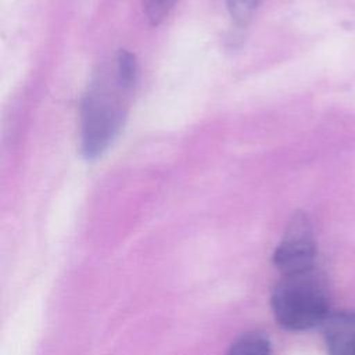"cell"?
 I'll return each instance as SVG.
<instances>
[{
	"mask_svg": "<svg viewBox=\"0 0 355 355\" xmlns=\"http://www.w3.org/2000/svg\"><path fill=\"white\" fill-rule=\"evenodd\" d=\"M270 306L276 322L290 331L322 326L331 313L326 283L316 269L282 276L272 291Z\"/></svg>",
	"mask_w": 355,
	"mask_h": 355,
	"instance_id": "1",
	"label": "cell"
},
{
	"mask_svg": "<svg viewBox=\"0 0 355 355\" xmlns=\"http://www.w3.org/2000/svg\"><path fill=\"white\" fill-rule=\"evenodd\" d=\"M125 93L116 80H94L83 97L80 108V153L92 161L98 158L121 130L126 116Z\"/></svg>",
	"mask_w": 355,
	"mask_h": 355,
	"instance_id": "2",
	"label": "cell"
},
{
	"mask_svg": "<svg viewBox=\"0 0 355 355\" xmlns=\"http://www.w3.org/2000/svg\"><path fill=\"white\" fill-rule=\"evenodd\" d=\"M315 261L316 243L312 225L304 212H297L273 252V265L282 276H287L315 269Z\"/></svg>",
	"mask_w": 355,
	"mask_h": 355,
	"instance_id": "3",
	"label": "cell"
},
{
	"mask_svg": "<svg viewBox=\"0 0 355 355\" xmlns=\"http://www.w3.org/2000/svg\"><path fill=\"white\" fill-rule=\"evenodd\" d=\"M322 330L327 355H355V311L331 312Z\"/></svg>",
	"mask_w": 355,
	"mask_h": 355,
	"instance_id": "4",
	"label": "cell"
},
{
	"mask_svg": "<svg viewBox=\"0 0 355 355\" xmlns=\"http://www.w3.org/2000/svg\"><path fill=\"white\" fill-rule=\"evenodd\" d=\"M226 355H272V344L262 331H248L230 344Z\"/></svg>",
	"mask_w": 355,
	"mask_h": 355,
	"instance_id": "5",
	"label": "cell"
},
{
	"mask_svg": "<svg viewBox=\"0 0 355 355\" xmlns=\"http://www.w3.org/2000/svg\"><path fill=\"white\" fill-rule=\"evenodd\" d=\"M114 75L123 89L129 92L133 89L137 79V62L130 51L121 50L118 53L115 60Z\"/></svg>",
	"mask_w": 355,
	"mask_h": 355,
	"instance_id": "6",
	"label": "cell"
},
{
	"mask_svg": "<svg viewBox=\"0 0 355 355\" xmlns=\"http://www.w3.org/2000/svg\"><path fill=\"white\" fill-rule=\"evenodd\" d=\"M261 1L262 0H226V4L234 22L245 25L257 11Z\"/></svg>",
	"mask_w": 355,
	"mask_h": 355,
	"instance_id": "7",
	"label": "cell"
},
{
	"mask_svg": "<svg viewBox=\"0 0 355 355\" xmlns=\"http://www.w3.org/2000/svg\"><path fill=\"white\" fill-rule=\"evenodd\" d=\"M176 0H143L146 18L151 25H159L173 8Z\"/></svg>",
	"mask_w": 355,
	"mask_h": 355,
	"instance_id": "8",
	"label": "cell"
}]
</instances>
